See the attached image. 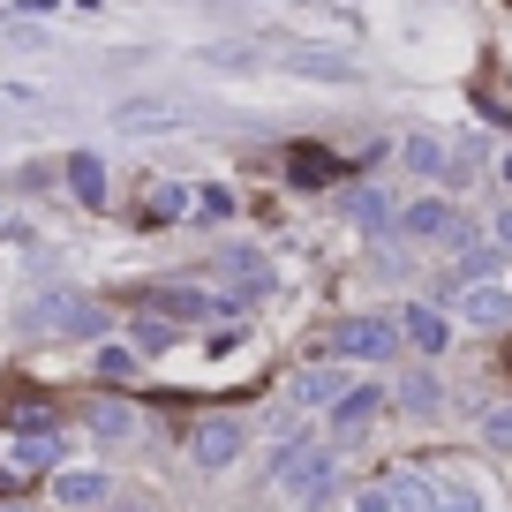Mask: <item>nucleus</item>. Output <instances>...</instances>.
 Returning a JSON list of instances; mask_svg holds the SVG:
<instances>
[{"instance_id":"obj_1","label":"nucleus","mask_w":512,"mask_h":512,"mask_svg":"<svg viewBox=\"0 0 512 512\" xmlns=\"http://www.w3.org/2000/svg\"><path fill=\"white\" fill-rule=\"evenodd\" d=\"M31 332H53V339H83V332H106V309L76 287H53L31 302Z\"/></svg>"},{"instance_id":"obj_2","label":"nucleus","mask_w":512,"mask_h":512,"mask_svg":"<svg viewBox=\"0 0 512 512\" xmlns=\"http://www.w3.org/2000/svg\"><path fill=\"white\" fill-rule=\"evenodd\" d=\"M279 490L294 497V505H324V497L339 490V460L317 445H287L279 452Z\"/></svg>"},{"instance_id":"obj_3","label":"nucleus","mask_w":512,"mask_h":512,"mask_svg":"<svg viewBox=\"0 0 512 512\" xmlns=\"http://www.w3.org/2000/svg\"><path fill=\"white\" fill-rule=\"evenodd\" d=\"M8 467H16V475H53V467H61V430H53L46 415H16Z\"/></svg>"},{"instance_id":"obj_4","label":"nucleus","mask_w":512,"mask_h":512,"mask_svg":"<svg viewBox=\"0 0 512 512\" xmlns=\"http://www.w3.org/2000/svg\"><path fill=\"white\" fill-rule=\"evenodd\" d=\"M392 347H400V324H392V317H347V324L332 332V354H339V362H384Z\"/></svg>"},{"instance_id":"obj_5","label":"nucleus","mask_w":512,"mask_h":512,"mask_svg":"<svg viewBox=\"0 0 512 512\" xmlns=\"http://www.w3.org/2000/svg\"><path fill=\"white\" fill-rule=\"evenodd\" d=\"M46 497L53 505H68V512H91V505H106V475H98V467H53L46 475Z\"/></svg>"},{"instance_id":"obj_6","label":"nucleus","mask_w":512,"mask_h":512,"mask_svg":"<svg viewBox=\"0 0 512 512\" xmlns=\"http://www.w3.org/2000/svg\"><path fill=\"white\" fill-rule=\"evenodd\" d=\"M189 452H196V467H211V475H219V467H234L241 452H249V430H241L234 415H226V422H204V430L189 437Z\"/></svg>"},{"instance_id":"obj_7","label":"nucleus","mask_w":512,"mask_h":512,"mask_svg":"<svg viewBox=\"0 0 512 512\" xmlns=\"http://www.w3.org/2000/svg\"><path fill=\"white\" fill-rule=\"evenodd\" d=\"M400 226H407L415 241H467L460 211H452L445 196H422V204H407V211H400Z\"/></svg>"},{"instance_id":"obj_8","label":"nucleus","mask_w":512,"mask_h":512,"mask_svg":"<svg viewBox=\"0 0 512 512\" xmlns=\"http://www.w3.org/2000/svg\"><path fill=\"white\" fill-rule=\"evenodd\" d=\"M377 415H384V392H369V384H347V392L332 400V430L347 437V445H354V437H369V422H377Z\"/></svg>"},{"instance_id":"obj_9","label":"nucleus","mask_w":512,"mask_h":512,"mask_svg":"<svg viewBox=\"0 0 512 512\" xmlns=\"http://www.w3.org/2000/svg\"><path fill=\"white\" fill-rule=\"evenodd\" d=\"M392 324H400V339H415L422 354H445V339H452V324L437 317L430 302H407V309H400V317H392Z\"/></svg>"},{"instance_id":"obj_10","label":"nucleus","mask_w":512,"mask_h":512,"mask_svg":"<svg viewBox=\"0 0 512 512\" xmlns=\"http://www.w3.org/2000/svg\"><path fill=\"white\" fill-rule=\"evenodd\" d=\"M287 181H302V189H324V181H339V159L324 144H287Z\"/></svg>"},{"instance_id":"obj_11","label":"nucleus","mask_w":512,"mask_h":512,"mask_svg":"<svg viewBox=\"0 0 512 512\" xmlns=\"http://www.w3.org/2000/svg\"><path fill=\"white\" fill-rule=\"evenodd\" d=\"M339 392H347V369H332V362H317V369L294 377V407H332Z\"/></svg>"},{"instance_id":"obj_12","label":"nucleus","mask_w":512,"mask_h":512,"mask_svg":"<svg viewBox=\"0 0 512 512\" xmlns=\"http://www.w3.org/2000/svg\"><path fill=\"white\" fill-rule=\"evenodd\" d=\"M151 309H159V317H234L226 302H211V294H196V287H159Z\"/></svg>"},{"instance_id":"obj_13","label":"nucleus","mask_w":512,"mask_h":512,"mask_svg":"<svg viewBox=\"0 0 512 512\" xmlns=\"http://www.w3.org/2000/svg\"><path fill=\"white\" fill-rule=\"evenodd\" d=\"M279 61H287L294 76H317V83H347V76H354V61H347V53H309V46H287Z\"/></svg>"},{"instance_id":"obj_14","label":"nucleus","mask_w":512,"mask_h":512,"mask_svg":"<svg viewBox=\"0 0 512 512\" xmlns=\"http://www.w3.org/2000/svg\"><path fill=\"white\" fill-rule=\"evenodd\" d=\"M460 317H467V324H490V332H497V324L512 317V294H505V287H460Z\"/></svg>"},{"instance_id":"obj_15","label":"nucleus","mask_w":512,"mask_h":512,"mask_svg":"<svg viewBox=\"0 0 512 512\" xmlns=\"http://www.w3.org/2000/svg\"><path fill=\"white\" fill-rule=\"evenodd\" d=\"M384 497H392L400 512H437V475H392Z\"/></svg>"},{"instance_id":"obj_16","label":"nucleus","mask_w":512,"mask_h":512,"mask_svg":"<svg viewBox=\"0 0 512 512\" xmlns=\"http://www.w3.org/2000/svg\"><path fill=\"white\" fill-rule=\"evenodd\" d=\"M68 189H76L83 204H106V159H98V151H76V159H68Z\"/></svg>"},{"instance_id":"obj_17","label":"nucleus","mask_w":512,"mask_h":512,"mask_svg":"<svg viewBox=\"0 0 512 512\" xmlns=\"http://www.w3.org/2000/svg\"><path fill=\"white\" fill-rule=\"evenodd\" d=\"M196 189H181V181H159V189L144 196V219H189Z\"/></svg>"},{"instance_id":"obj_18","label":"nucleus","mask_w":512,"mask_h":512,"mask_svg":"<svg viewBox=\"0 0 512 512\" xmlns=\"http://www.w3.org/2000/svg\"><path fill=\"white\" fill-rule=\"evenodd\" d=\"M226 272H234L241 294H264V287H272V272H264V256H256V249H226Z\"/></svg>"},{"instance_id":"obj_19","label":"nucleus","mask_w":512,"mask_h":512,"mask_svg":"<svg viewBox=\"0 0 512 512\" xmlns=\"http://www.w3.org/2000/svg\"><path fill=\"white\" fill-rule=\"evenodd\" d=\"M437 512H482V490L460 475H437Z\"/></svg>"},{"instance_id":"obj_20","label":"nucleus","mask_w":512,"mask_h":512,"mask_svg":"<svg viewBox=\"0 0 512 512\" xmlns=\"http://www.w3.org/2000/svg\"><path fill=\"white\" fill-rule=\"evenodd\" d=\"M91 430L98 437H128V430H136V415H128L121 400H91Z\"/></svg>"},{"instance_id":"obj_21","label":"nucleus","mask_w":512,"mask_h":512,"mask_svg":"<svg viewBox=\"0 0 512 512\" xmlns=\"http://www.w3.org/2000/svg\"><path fill=\"white\" fill-rule=\"evenodd\" d=\"M437 400H445V392H437V377H407V384H400V407H407V415H437Z\"/></svg>"},{"instance_id":"obj_22","label":"nucleus","mask_w":512,"mask_h":512,"mask_svg":"<svg viewBox=\"0 0 512 512\" xmlns=\"http://www.w3.org/2000/svg\"><path fill=\"white\" fill-rule=\"evenodd\" d=\"M347 211H354L362 226H392V204H384V189H354V196H347Z\"/></svg>"},{"instance_id":"obj_23","label":"nucleus","mask_w":512,"mask_h":512,"mask_svg":"<svg viewBox=\"0 0 512 512\" xmlns=\"http://www.w3.org/2000/svg\"><path fill=\"white\" fill-rule=\"evenodd\" d=\"M407 166L415 174H445V144L437 136H407Z\"/></svg>"},{"instance_id":"obj_24","label":"nucleus","mask_w":512,"mask_h":512,"mask_svg":"<svg viewBox=\"0 0 512 512\" xmlns=\"http://www.w3.org/2000/svg\"><path fill=\"white\" fill-rule=\"evenodd\" d=\"M128 347H136V354H159V347H174V332H166L159 317H136V324H128Z\"/></svg>"},{"instance_id":"obj_25","label":"nucleus","mask_w":512,"mask_h":512,"mask_svg":"<svg viewBox=\"0 0 512 512\" xmlns=\"http://www.w3.org/2000/svg\"><path fill=\"white\" fill-rule=\"evenodd\" d=\"M113 121H121V128H174L181 113H174V106H121Z\"/></svg>"},{"instance_id":"obj_26","label":"nucleus","mask_w":512,"mask_h":512,"mask_svg":"<svg viewBox=\"0 0 512 512\" xmlns=\"http://www.w3.org/2000/svg\"><path fill=\"white\" fill-rule=\"evenodd\" d=\"M189 211H196V219H226V211H234V196H226V181H204Z\"/></svg>"},{"instance_id":"obj_27","label":"nucleus","mask_w":512,"mask_h":512,"mask_svg":"<svg viewBox=\"0 0 512 512\" xmlns=\"http://www.w3.org/2000/svg\"><path fill=\"white\" fill-rule=\"evenodd\" d=\"M98 377H136V347H98Z\"/></svg>"},{"instance_id":"obj_28","label":"nucleus","mask_w":512,"mask_h":512,"mask_svg":"<svg viewBox=\"0 0 512 512\" xmlns=\"http://www.w3.org/2000/svg\"><path fill=\"white\" fill-rule=\"evenodd\" d=\"M482 437H490L497 452H512V407H490V415H482Z\"/></svg>"},{"instance_id":"obj_29","label":"nucleus","mask_w":512,"mask_h":512,"mask_svg":"<svg viewBox=\"0 0 512 512\" xmlns=\"http://www.w3.org/2000/svg\"><path fill=\"white\" fill-rule=\"evenodd\" d=\"M354 512H392V497H384V490H362V497H354Z\"/></svg>"},{"instance_id":"obj_30","label":"nucleus","mask_w":512,"mask_h":512,"mask_svg":"<svg viewBox=\"0 0 512 512\" xmlns=\"http://www.w3.org/2000/svg\"><path fill=\"white\" fill-rule=\"evenodd\" d=\"M497 249H512V211H505V219H497Z\"/></svg>"},{"instance_id":"obj_31","label":"nucleus","mask_w":512,"mask_h":512,"mask_svg":"<svg viewBox=\"0 0 512 512\" xmlns=\"http://www.w3.org/2000/svg\"><path fill=\"white\" fill-rule=\"evenodd\" d=\"M0 512H23V505H0Z\"/></svg>"}]
</instances>
